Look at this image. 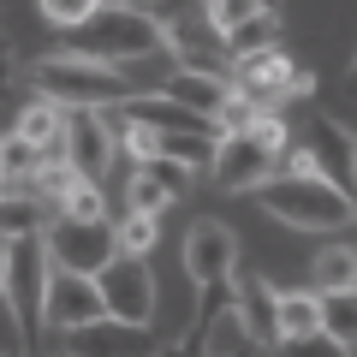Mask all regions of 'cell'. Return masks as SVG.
Masks as SVG:
<instances>
[{
  "instance_id": "cell-1",
  "label": "cell",
  "mask_w": 357,
  "mask_h": 357,
  "mask_svg": "<svg viewBox=\"0 0 357 357\" xmlns=\"http://www.w3.org/2000/svg\"><path fill=\"white\" fill-rule=\"evenodd\" d=\"M30 84H36L42 102H60V107H102V114H114V107H126L131 96H143L137 77H126L119 66H102V60H84V54H42L36 66H30Z\"/></svg>"
},
{
  "instance_id": "cell-2",
  "label": "cell",
  "mask_w": 357,
  "mask_h": 357,
  "mask_svg": "<svg viewBox=\"0 0 357 357\" xmlns=\"http://www.w3.org/2000/svg\"><path fill=\"white\" fill-rule=\"evenodd\" d=\"M66 42H72L66 54H84V60L137 66L149 54H167V18H155L149 6H102L89 24L66 30Z\"/></svg>"
},
{
  "instance_id": "cell-3",
  "label": "cell",
  "mask_w": 357,
  "mask_h": 357,
  "mask_svg": "<svg viewBox=\"0 0 357 357\" xmlns=\"http://www.w3.org/2000/svg\"><path fill=\"white\" fill-rule=\"evenodd\" d=\"M250 197L262 215H274L280 227H298V232H351L357 227L351 191H340L333 178H268Z\"/></svg>"
},
{
  "instance_id": "cell-4",
  "label": "cell",
  "mask_w": 357,
  "mask_h": 357,
  "mask_svg": "<svg viewBox=\"0 0 357 357\" xmlns=\"http://www.w3.org/2000/svg\"><path fill=\"white\" fill-rule=\"evenodd\" d=\"M292 149L286 143V114H268L256 131H238V137H220V155L208 167L220 191H256L268 178H280V155Z\"/></svg>"
},
{
  "instance_id": "cell-5",
  "label": "cell",
  "mask_w": 357,
  "mask_h": 357,
  "mask_svg": "<svg viewBox=\"0 0 357 357\" xmlns=\"http://www.w3.org/2000/svg\"><path fill=\"white\" fill-rule=\"evenodd\" d=\"M0 280H6V310H13L18 345H24L30 321H42V304H48V280H54V256L48 238H6V262H0Z\"/></svg>"
},
{
  "instance_id": "cell-6",
  "label": "cell",
  "mask_w": 357,
  "mask_h": 357,
  "mask_svg": "<svg viewBox=\"0 0 357 357\" xmlns=\"http://www.w3.org/2000/svg\"><path fill=\"white\" fill-rule=\"evenodd\" d=\"M42 238H48L54 268H72V274H102L107 262H119V227H114V220L54 215Z\"/></svg>"
},
{
  "instance_id": "cell-7",
  "label": "cell",
  "mask_w": 357,
  "mask_h": 357,
  "mask_svg": "<svg viewBox=\"0 0 357 357\" xmlns=\"http://www.w3.org/2000/svg\"><path fill=\"white\" fill-rule=\"evenodd\" d=\"M232 274H238L232 227L227 220H197L185 232V280H191V292H220V286H232Z\"/></svg>"
},
{
  "instance_id": "cell-8",
  "label": "cell",
  "mask_w": 357,
  "mask_h": 357,
  "mask_svg": "<svg viewBox=\"0 0 357 357\" xmlns=\"http://www.w3.org/2000/svg\"><path fill=\"white\" fill-rule=\"evenodd\" d=\"M102 316H107L102 280H96V274H72V268H54L48 304H42V328L77 333V328H89V321H102Z\"/></svg>"
},
{
  "instance_id": "cell-9",
  "label": "cell",
  "mask_w": 357,
  "mask_h": 357,
  "mask_svg": "<svg viewBox=\"0 0 357 357\" xmlns=\"http://www.w3.org/2000/svg\"><path fill=\"white\" fill-rule=\"evenodd\" d=\"M96 280H102L107 316L137 321V328H149V321H155V274H149V256H119V262H107Z\"/></svg>"
},
{
  "instance_id": "cell-10",
  "label": "cell",
  "mask_w": 357,
  "mask_h": 357,
  "mask_svg": "<svg viewBox=\"0 0 357 357\" xmlns=\"http://www.w3.org/2000/svg\"><path fill=\"white\" fill-rule=\"evenodd\" d=\"M66 167L89 185H102V173L114 167V119L102 107H77L66 126Z\"/></svg>"
},
{
  "instance_id": "cell-11",
  "label": "cell",
  "mask_w": 357,
  "mask_h": 357,
  "mask_svg": "<svg viewBox=\"0 0 357 357\" xmlns=\"http://www.w3.org/2000/svg\"><path fill=\"white\" fill-rule=\"evenodd\" d=\"M191 185H197V167H185V161H137L131 167V178H126V208H137V215H161L167 203H178V197H191Z\"/></svg>"
},
{
  "instance_id": "cell-12",
  "label": "cell",
  "mask_w": 357,
  "mask_h": 357,
  "mask_svg": "<svg viewBox=\"0 0 357 357\" xmlns=\"http://www.w3.org/2000/svg\"><path fill=\"white\" fill-rule=\"evenodd\" d=\"M66 351L72 357H161V345H155V333L137 328V321L102 316V321H89V328L66 333Z\"/></svg>"
},
{
  "instance_id": "cell-13",
  "label": "cell",
  "mask_w": 357,
  "mask_h": 357,
  "mask_svg": "<svg viewBox=\"0 0 357 357\" xmlns=\"http://www.w3.org/2000/svg\"><path fill=\"white\" fill-rule=\"evenodd\" d=\"M167 48L178 54V66H197V72H227L232 77V48L227 36H220L215 24H178V18H167Z\"/></svg>"
},
{
  "instance_id": "cell-14",
  "label": "cell",
  "mask_w": 357,
  "mask_h": 357,
  "mask_svg": "<svg viewBox=\"0 0 357 357\" xmlns=\"http://www.w3.org/2000/svg\"><path fill=\"white\" fill-rule=\"evenodd\" d=\"M161 96L185 102L191 114H203L208 126H215V114L232 102V77H227V72H197V66H178V72L161 84Z\"/></svg>"
},
{
  "instance_id": "cell-15",
  "label": "cell",
  "mask_w": 357,
  "mask_h": 357,
  "mask_svg": "<svg viewBox=\"0 0 357 357\" xmlns=\"http://www.w3.org/2000/svg\"><path fill=\"white\" fill-rule=\"evenodd\" d=\"M232 286H238V310H244V321H250V333L262 345H280V286H268L256 268H238Z\"/></svg>"
},
{
  "instance_id": "cell-16",
  "label": "cell",
  "mask_w": 357,
  "mask_h": 357,
  "mask_svg": "<svg viewBox=\"0 0 357 357\" xmlns=\"http://www.w3.org/2000/svg\"><path fill=\"white\" fill-rule=\"evenodd\" d=\"M256 351H262V340L250 333V321H244V310H238V286H232V298L208 316L203 357H256Z\"/></svg>"
},
{
  "instance_id": "cell-17",
  "label": "cell",
  "mask_w": 357,
  "mask_h": 357,
  "mask_svg": "<svg viewBox=\"0 0 357 357\" xmlns=\"http://www.w3.org/2000/svg\"><path fill=\"white\" fill-rule=\"evenodd\" d=\"M66 126H72V107H60V102H30L24 114H18V137H30L42 149V161H66Z\"/></svg>"
},
{
  "instance_id": "cell-18",
  "label": "cell",
  "mask_w": 357,
  "mask_h": 357,
  "mask_svg": "<svg viewBox=\"0 0 357 357\" xmlns=\"http://www.w3.org/2000/svg\"><path fill=\"white\" fill-rule=\"evenodd\" d=\"M310 286L316 292H351L357 286V227L345 244H328V250L310 262Z\"/></svg>"
},
{
  "instance_id": "cell-19",
  "label": "cell",
  "mask_w": 357,
  "mask_h": 357,
  "mask_svg": "<svg viewBox=\"0 0 357 357\" xmlns=\"http://www.w3.org/2000/svg\"><path fill=\"white\" fill-rule=\"evenodd\" d=\"M36 173H42V149L13 131V137L0 143V178H6V197H24V185H30Z\"/></svg>"
},
{
  "instance_id": "cell-20",
  "label": "cell",
  "mask_w": 357,
  "mask_h": 357,
  "mask_svg": "<svg viewBox=\"0 0 357 357\" xmlns=\"http://www.w3.org/2000/svg\"><path fill=\"white\" fill-rule=\"evenodd\" d=\"M321 333V292H280V345Z\"/></svg>"
},
{
  "instance_id": "cell-21",
  "label": "cell",
  "mask_w": 357,
  "mask_h": 357,
  "mask_svg": "<svg viewBox=\"0 0 357 357\" xmlns=\"http://www.w3.org/2000/svg\"><path fill=\"white\" fill-rule=\"evenodd\" d=\"M227 48H232V66L256 60V54H274L280 48V13H262V18H250V24H238L227 36Z\"/></svg>"
},
{
  "instance_id": "cell-22",
  "label": "cell",
  "mask_w": 357,
  "mask_h": 357,
  "mask_svg": "<svg viewBox=\"0 0 357 357\" xmlns=\"http://www.w3.org/2000/svg\"><path fill=\"white\" fill-rule=\"evenodd\" d=\"M48 208L36 203V197H6V203H0V232H6V238H36V232H48Z\"/></svg>"
},
{
  "instance_id": "cell-23",
  "label": "cell",
  "mask_w": 357,
  "mask_h": 357,
  "mask_svg": "<svg viewBox=\"0 0 357 357\" xmlns=\"http://www.w3.org/2000/svg\"><path fill=\"white\" fill-rule=\"evenodd\" d=\"M321 333L357 351V286L351 292H321Z\"/></svg>"
},
{
  "instance_id": "cell-24",
  "label": "cell",
  "mask_w": 357,
  "mask_h": 357,
  "mask_svg": "<svg viewBox=\"0 0 357 357\" xmlns=\"http://www.w3.org/2000/svg\"><path fill=\"white\" fill-rule=\"evenodd\" d=\"M77 185H84V178H77V173H72L66 161H42V173L30 178V191H36V203H42V208H54V215L66 208V197H72Z\"/></svg>"
},
{
  "instance_id": "cell-25",
  "label": "cell",
  "mask_w": 357,
  "mask_h": 357,
  "mask_svg": "<svg viewBox=\"0 0 357 357\" xmlns=\"http://www.w3.org/2000/svg\"><path fill=\"white\" fill-rule=\"evenodd\" d=\"M114 227H119V256H149L155 244H161V215H137V208H126Z\"/></svg>"
},
{
  "instance_id": "cell-26",
  "label": "cell",
  "mask_w": 357,
  "mask_h": 357,
  "mask_svg": "<svg viewBox=\"0 0 357 357\" xmlns=\"http://www.w3.org/2000/svg\"><path fill=\"white\" fill-rule=\"evenodd\" d=\"M262 13H274L268 0H208V13H203V18L220 30V36H232L238 24H250V18H262Z\"/></svg>"
},
{
  "instance_id": "cell-27",
  "label": "cell",
  "mask_w": 357,
  "mask_h": 357,
  "mask_svg": "<svg viewBox=\"0 0 357 357\" xmlns=\"http://www.w3.org/2000/svg\"><path fill=\"white\" fill-rule=\"evenodd\" d=\"M36 6L54 30H77V24H89V18L102 13V0H36Z\"/></svg>"
},
{
  "instance_id": "cell-28",
  "label": "cell",
  "mask_w": 357,
  "mask_h": 357,
  "mask_svg": "<svg viewBox=\"0 0 357 357\" xmlns=\"http://www.w3.org/2000/svg\"><path fill=\"white\" fill-rule=\"evenodd\" d=\"M60 215H77V220H107V197H102V185H89V178H84V185L66 197Z\"/></svg>"
},
{
  "instance_id": "cell-29",
  "label": "cell",
  "mask_w": 357,
  "mask_h": 357,
  "mask_svg": "<svg viewBox=\"0 0 357 357\" xmlns=\"http://www.w3.org/2000/svg\"><path fill=\"white\" fill-rule=\"evenodd\" d=\"M286 357H351V345H340L333 333H310V340H286Z\"/></svg>"
},
{
  "instance_id": "cell-30",
  "label": "cell",
  "mask_w": 357,
  "mask_h": 357,
  "mask_svg": "<svg viewBox=\"0 0 357 357\" xmlns=\"http://www.w3.org/2000/svg\"><path fill=\"white\" fill-rule=\"evenodd\" d=\"M280 178H328L316 161V149H304V143H292V149L280 155Z\"/></svg>"
},
{
  "instance_id": "cell-31",
  "label": "cell",
  "mask_w": 357,
  "mask_h": 357,
  "mask_svg": "<svg viewBox=\"0 0 357 357\" xmlns=\"http://www.w3.org/2000/svg\"><path fill=\"white\" fill-rule=\"evenodd\" d=\"M161 357H203V351H197V345H185V340H173V345H167Z\"/></svg>"
},
{
  "instance_id": "cell-32",
  "label": "cell",
  "mask_w": 357,
  "mask_h": 357,
  "mask_svg": "<svg viewBox=\"0 0 357 357\" xmlns=\"http://www.w3.org/2000/svg\"><path fill=\"white\" fill-rule=\"evenodd\" d=\"M345 137H351V167H357V131H351V126H345Z\"/></svg>"
},
{
  "instance_id": "cell-33",
  "label": "cell",
  "mask_w": 357,
  "mask_h": 357,
  "mask_svg": "<svg viewBox=\"0 0 357 357\" xmlns=\"http://www.w3.org/2000/svg\"><path fill=\"white\" fill-rule=\"evenodd\" d=\"M351 96H357V54H351Z\"/></svg>"
},
{
  "instance_id": "cell-34",
  "label": "cell",
  "mask_w": 357,
  "mask_h": 357,
  "mask_svg": "<svg viewBox=\"0 0 357 357\" xmlns=\"http://www.w3.org/2000/svg\"><path fill=\"white\" fill-rule=\"evenodd\" d=\"M13 357H30V351H24V345H13Z\"/></svg>"
},
{
  "instance_id": "cell-35",
  "label": "cell",
  "mask_w": 357,
  "mask_h": 357,
  "mask_svg": "<svg viewBox=\"0 0 357 357\" xmlns=\"http://www.w3.org/2000/svg\"><path fill=\"white\" fill-rule=\"evenodd\" d=\"M268 6H274V13H280V0H268Z\"/></svg>"
},
{
  "instance_id": "cell-36",
  "label": "cell",
  "mask_w": 357,
  "mask_h": 357,
  "mask_svg": "<svg viewBox=\"0 0 357 357\" xmlns=\"http://www.w3.org/2000/svg\"><path fill=\"white\" fill-rule=\"evenodd\" d=\"M54 357H72V351H54Z\"/></svg>"
}]
</instances>
